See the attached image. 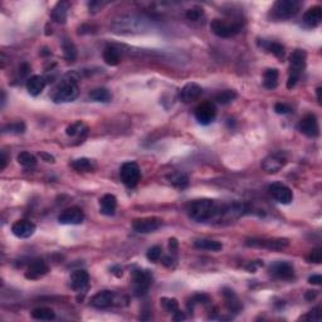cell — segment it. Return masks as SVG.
Masks as SVG:
<instances>
[{"label": "cell", "instance_id": "obj_1", "mask_svg": "<svg viewBox=\"0 0 322 322\" xmlns=\"http://www.w3.org/2000/svg\"><path fill=\"white\" fill-rule=\"evenodd\" d=\"M226 205L219 204L211 199H198L188 205V215L196 223H207L224 219Z\"/></svg>", "mask_w": 322, "mask_h": 322}, {"label": "cell", "instance_id": "obj_2", "mask_svg": "<svg viewBox=\"0 0 322 322\" xmlns=\"http://www.w3.org/2000/svg\"><path fill=\"white\" fill-rule=\"evenodd\" d=\"M80 88L75 80H63L53 88L50 98L56 103H65L75 101L78 97Z\"/></svg>", "mask_w": 322, "mask_h": 322}, {"label": "cell", "instance_id": "obj_3", "mask_svg": "<svg viewBox=\"0 0 322 322\" xmlns=\"http://www.w3.org/2000/svg\"><path fill=\"white\" fill-rule=\"evenodd\" d=\"M306 59L307 54L302 49L293 50V53L291 54V58H290V77H288L287 80L288 90H291L297 84L301 75L304 73L305 68H306Z\"/></svg>", "mask_w": 322, "mask_h": 322}, {"label": "cell", "instance_id": "obj_4", "mask_svg": "<svg viewBox=\"0 0 322 322\" xmlns=\"http://www.w3.org/2000/svg\"><path fill=\"white\" fill-rule=\"evenodd\" d=\"M301 9V3L296 0H278L273 4L271 9V16L277 20L291 19L297 16Z\"/></svg>", "mask_w": 322, "mask_h": 322}, {"label": "cell", "instance_id": "obj_5", "mask_svg": "<svg viewBox=\"0 0 322 322\" xmlns=\"http://www.w3.org/2000/svg\"><path fill=\"white\" fill-rule=\"evenodd\" d=\"M210 29L214 34L220 38H232L242 31V24L238 22H226L224 19H213Z\"/></svg>", "mask_w": 322, "mask_h": 322}, {"label": "cell", "instance_id": "obj_6", "mask_svg": "<svg viewBox=\"0 0 322 322\" xmlns=\"http://www.w3.org/2000/svg\"><path fill=\"white\" fill-rule=\"evenodd\" d=\"M121 181L127 186V188H135L139 184L140 177H141V171L140 166L135 161H127L120 169Z\"/></svg>", "mask_w": 322, "mask_h": 322}, {"label": "cell", "instance_id": "obj_7", "mask_svg": "<svg viewBox=\"0 0 322 322\" xmlns=\"http://www.w3.org/2000/svg\"><path fill=\"white\" fill-rule=\"evenodd\" d=\"M131 281L135 286V293L137 296H143L151 286L152 274L146 270H135L131 274Z\"/></svg>", "mask_w": 322, "mask_h": 322}, {"label": "cell", "instance_id": "obj_8", "mask_svg": "<svg viewBox=\"0 0 322 322\" xmlns=\"http://www.w3.org/2000/svg\"><path fill=\"white\" fill-rule=\"evenodd\" d=\"M194 115H195L196 121H198L200 125H203V126L210 125L211 122H214L215 117H217V107H215V103L211 102V101H207V102L200 103L195 109Z\"/></svg>", "mask_w": 322, "mask_h": 322}, {"label": "cell", "instance_id": "obj_9", "mask_svg": "<svg viewBox=\"0 0 322 322\" xmlns=\"http://www.w3.org/2000/svg\"><path fill=\"white\" fill-rule=\"evenodd\" d=\"M144 20L140 18H136L133 16H122L118 20L113 23V28L117 33H133L135 31L139 32L140 28H143Z\"/></svg>", "mask_w": 322, "mask_h": 322}, {"label": "cell", "instance_id": "obj_10", "mask_svg": "<svg viewBox=\"0 0 322 322\" xmlns=\"http://www.w3.org/2000/svg\"><path fill=\"white\" fill-rule=\"evenodd\" d=\"M161 225H162V220L160 218L150 217L136 219L133 222L132 228L139 234H149V233H154L160 229Z\"/></svg>", "mask_w": 322, "mask_h": 322}, {"label": "cell", "instance_id": "obj_11", "mask_svg": "<svg viewBox=\"0 0 322 322\" xmlns=\"http://www.w3.org/2000/svg\"><path fill=\"white\" fill-rule=\"evenodd\" d=\"M247 245L257 248H267L270 251H282L288 247V239L273 238V239H248Z\"/></svg>", "mask_w": 322, "mask_h": 322}, {"label": "cell", "instance_id": "obj_12", "mask_svg": "<svg viewBox=\"0 0 322 322\" xmlns=\"http://www.w3.org/2000/svg\"><path fill=\"white\" fill-rule=\"evenodd\" d=\"M83 220L84 213L78 207L68 208L58 215V222L64 225H78V224L83 223Z\"/></svg>", "mask_w": 322, "mask_h": 322}, {"label": "cell", "instance_id": "obj_13", "mask_svg": "<svg viewBox=\"0 0 322 322\" xmlns=\"http://www.w3.org/2000/svg\"><path fill=\"white\" fill-rule=\"evenodd\" d=\"M286 164H287L286 156L282 155L281 152H276V154L268 155L262 161V169L267 174H276L279 170H282Z\"/></svg>", "mask_w": 322, "mask_h": 322}, {"label": "cell", "instance_id": "obj_14", "mask_svg": "<svg viewBox=\"0 0 322 322\" xmlns=\"http://www.w3.org/2000/svg\"><path fill=\"white\" fill-rule=\"evenodd\" d=\"M298 131H300L301 133L306 135L307 137L319 136L320 127L316 116L312 115V113H308V115L301 118L300 124H298Z\"/></svg>", "mask_w": 322, "mask_h": 322}, {"label": "cell", "instance_id": "obj_15", "mask_svg": "<svg viewBox=\"0 0 322 322\" xmlns=\"http://www.w3.org/2000/svg\"><path fill=\"white\" fill-rule=\"evenodd\" d=\"M270 193L272 198L281 204H290L293 200V193L287 185L282 183H273L270 186Z\"/></svg>", "mask_w": 322, "mask_h": 322}, {"label": "cell", "instance_id": "obj_16", "mask_svg": "<svg viewBox=\"0 0 322 322\" xmlns=\"http://www.w3.org/2000/svg\"><path fill=\"white\" fill-rule=\"evenodd\" d=\"M35 224L31 220L22 219V220H16V223L12 225V232L13 234L16 237V238L20 239H27L31 238L33 234L35 233Z\"/></svg>", "mask_w": 322, "mask_h": 322}, {"label": "cell", "instance_id": "obj_17", "mask_svg": "<svg viewBox=\"0 0 322 322\" xmlns=\"http://www.w3.org/2000/svg\"><path fill=\"white\" fill-rule=\"evenodd\" d=\"M49 272V267L44 262L43 259H35L31 262V264L27 268L25 272V278L31 281H37L44 277L47 273Z\"/></svg>", "mask_w": 322, "mask_h": 322}, {"label": "cell", "instance_id": "obj_18", "mask_svg": "<svg viewBox=\"0 0 322 322\" xmlns=\"http://www.w3.org/2000/svg\"><path fill=\"white\" fill-rule=\"evenodd\" d=\"M116 300V294L115 292L109 291V290H105V291H99L97 292L95 296L91 300V305L96 308L99 310H103V308H109L112 305L115 304Z\"/></svg>", "mask_w": 322, "mask_h": 322}, {"label": "cell", "instance_id": "obj_19", "mask_svg": "<svg viewBox=\"0 0 322 322\" xmlns=\"http://www.w3.org/2000/svg\"><path fill=\"white\" fill-rule=\"evenodd\" d=\"M201 93H203V88H201L198 83L190 82V83H186L185 86L181 88L179 97L183 102L192 103L201 96Z\"/></svg>", "mask_w": 322, "mask_h": 322}, {"label": "cell", "instance_id": "obj_20", "mask_svg": "<svg viewBox=\"0 0 322 322\" xmlns=\"http://www.w3.org/2000/svg\"><path fill=\"white\" fill-rule=\"evenodd\" d=\"M271 273L278 279H291L294 276V270L288 262H277L271 267Z\"/></svg>", "mask_w": 322, "mask_h": 322}, {"label": "cell", "instance_id": "obj_21", "mask_svg": "<svg viewBox=\"0 0 322 322\" xmlns=\"http://www.w3.org/2000/svg\"><path fill=\"white\" fill-rule=\"evenodd\" d=\"M304 24L308 28H316L322 20V8L320 5L311 6L304 14Z\"/></svg>", "mask_w": 322, "mask_h": 322}, {"label": "cell", "instance_id": "obj_22", "mask_svg": "<svg viewBox=\"0 0 322 322\" xmlns=\"http://www.w3.org/2000/svg\"><path fill=\"white\" fill-rule=\"evenodd\" d=\"M46 86H47V80L43 77V76L39 75L32 76V77L28 78V80H27V90H28L29 95L33 97L39 96L40 93L44 91Z\"/></svg>", "mask_w": 322, "mask_h": 322}, {"label": "cell", "instance_id": "obj_23", "mask_svg": "<svg viewBox=\"0 0 322 322\" xmlns=\"http://www.w3.org/2000/svg\"><path fill=\"white\" fill-rule=\"evenodd\" d=\"M90 283V274L84 270H77L71 274V287L75 291H83Z\"/></svg>", "mask_w": 322, "mask_h": 322}, {"label": "cell", "instance_id": "obj_24", "mask_svg": "<svg viewBox=\"0 0 322 322\" xmlns=\"http://www.w3.org/2000/svg\"><path fill=\"white\" fill-rule=\"evenodd\" d=\"M116 209H117V199L112 194H106L99 200V211L103 215L112 217L115 215Z\"/></svg>", "mask_w": 322, "mask_h": 322}, {"label": "cell", "instance_id": "obj_25", "mask_svg": "<svg viewBox=\"0 0 322 322\" xmlns=\"http://www.w3.org/2000/svg\"><path fill=\"white\" fill-rule=\"evenodd\" d=\"M222 296L224 297L225 306L228 307V310L233 311V312H238V311L242 310L241 301L237 297V294L234 293L233 290H230V288H223V290H222Z\"/></svg>", "mask_w": 322, "mask_h": 322}, {"label": "cell", "instance_id": "obj_26", "mask_svg": "<svg viewBox=\"0 0 322 322\" xmlns=\"http://www.w3.org/2000/svg\"><path fill=\"white\" fill-rule=\"evenodd\" d=\"M68 8L69 4L67 1H58V3L54 5L52 10V16L53 22L58 23V24H63L67 20V16H68Z\"/></svg>", "mask_w": 322, "mask_h": 322}, {"label": "cell", "instance_id": "obj_27", "mask_svg": "<svg viewBox=\"0 0 322 322\" xmlns=\"http://www.w3.org/2000/svg\"><path fill=\"white\" fill-rule=\"evenodd\" d=\"M71 166L75 169L78 173H93L96 170V164L95 161L90 160L87 158H80L77 160L72 161Z\"/></svg>", "mask_w": 322, "mask_h": 322}, {"label": "cell", "instance_id": "obj_28", "mask_svg": "<svg viewBox=\"0 0 322 322\" xmlns=\"http://www.w3.org/2000/svg\"><path fill=\"white\" fill-rule=\"evenodd\" d=\"M194 247L201 249V251H209V252H219L222 251V243L217 241H213V239H196L194 242Z\"/></svg>", "mask_w": 322, "mask_h": 322}, {"label": "cell", "instance_id": "obj_29", "mask_svg": "<svg viewBox=\"0 0 322 322\" xmlns=\"http://www.w3.org/2000/svg\"><path fill=\"white\" fill-rule=\"evenodd\" d=\"M167 180L171 185H174L177 189H185L189 186V177L183 173H177V171L171 173L170 175H167Z\"/></svg>", "mask_w": 322, "mask_h": 322}, {"label": "cell", "instance_id": "obj_30", "mask_svg": "<svg viewBox=\"0 0 322 322\" xmlns=\"http://www.w3.org/2000/svg\"><path fill=\"white\" fill-rule=\"evenodd\" d=\"M103 61L109 65H117L121 62V56L118 49L113 46H107L103 50Z\"/></svg>", "mask_w": 322, "mask_h": 322}, {"label": "cell", "instance_id": "obj_31", "mask_svg": "<svg viewBox=\"0 0 322 322\" xmlns=\"http://www.w3.org/2000/svg\"><path fill=\"white\" fill-rule=\"evenodd\" d=\"M278 77H279L278 69H276V68L267 69L263 75L264 87L268 88V90H273V88H276L277 84H278Z\"/></svg>", "mask_w": 322, "mask_h": 322}, {"label": "cell", "instance_id": "obj_32", "mask_svg": "<svg viewBox=\"0 0 322 322\" xmlns=\"http://www.w3.org/2000/svg\"><path fill=\"white\" fill-rule=\"evenodd\" d=\"M32 317L38 321H50V320L56 319V313L52 308H48V307H38L33 310Z\"/></svg>", "mask_w": 322, "mask_h": 322}, {"label": "cell", "instance_id": "obj_33", "mask_svg": "<svg viewBox=\"0 0 322 322\" xmlns=\"http://www.w3.org/2000/svg\"><path fill=\"white\" fill-rule=\"evenodd\" d=\"M88 131L86 125L83 122H80V121H77L75 124L69 125L67 127V130H65V133L68 135L69 137H82L84 136Z\"/></svg>", "mask_w": 322, "mask_h": 322}, {"label": "cell", "instance_id": "obj_34", "mask_svg": "<svg viewBox=\"0 0 322 322\" xmlns=\"http://www.w3.org/2000/svg\"><path fill=\"white\" fill-rule=\"evenodd\" d=\"M90 98L95 102H109L111 101V92L107 88H95L90 92Z\"/></svg>", "mask_w": 322, "mask_h": 322}, {"label": "cell", "instance_id": "obj_35", "mask_svg": "<svg viewBox=\"0 0 322 322\" xmlns=\"http://www.w3.org/2000/svg\"><path fill=\"white\" fill-rule=\"evenodd\" d=\"M18 160L19 165H22L23 167H27V169H32V167H34L37 165V158H35L33 154L28 151H23L20 152L16 158Z\"/></svg>", "mask_w": 322, "mask_h": 322}, {"label": "cell", "instance_id": "obj_36", "mask_svg": "<svg viewBox=\"0 0 322 322\" xmlns=\"http://www.w3.org/2000/svg\"><path fill=\"white\" fill-rule=\"evenodd\" d=\"M260 46L263 47L267 52L272 53V54H274L278 58H282V57L285 56V47L282 46L281 43H278V42H262Z\"/></svg>", "mask_w": 322, "mask_h": 322}, {"label": "cell", "instance_id": "obj_37", "mask_svg": "<svg viewBox=\"0 0 322 322\" xmlns=\"http://www.w3.org/2000/svg\"><path fill=\"white\" fill-rule=\"evenodd\" d=\"M63 53H64V58L68 62H75L76 58H77V48L68 39H64V42H63Z\"/></svg>", "mask_w": 322, "mask_h": 322}, {"label": "cell", "instance_id": "obj_38", "mask_svg": "<svg viewBox=\"0 0 322 322\" xmlns=\"http://www.w3.org/2000/svg\"><path fill=\"white\" fill-rule=\"evenodd\" d=\"M237 96H238V95H237L236 91L225 90L218 93L217 96H215V101H217L218 103H220V105H228V103L233 102V101L237 98Z\"/></svg>", "mask_w": 322, "mask_h": 322}, {"label": "cell", "instance_id": "obj_39", "mask_svg": "<svg viewBox=\"0 0 322 322\" xmlns=\"http://www.w3.org/2000/svg\"><path fill=\"white\" fill-rule=\"evenodd\" d=\"M160 304L161 306H162V308L169 313H173L174 315L177 311H179V304H177V301L175 300V298H161Z\"/></svg>", "mask_w": 322, "mask_h": 322}, {"label": "cell", "instance_id": "obj_40", "mask_svg": "<svg viewBox=\"0 0 322 322\" xmlns=\"http://www.w3.org/2000/svg\"><path fill=\"white\" fill-rule=\"evenodd\" d=\"M3 131L5 133H23L25 131V125L22 121H18V122H13V124H8L6 126H4Z\"/></svg>", "mask_w": 322, "mask_h": 322}, {"label": "cell", "instance_id": "obj_41", "mask_svg": "<svg viewBox=\"0 0 322 322\" xmlns=\"http://www.w3.org/2000/svg\"><path fill=\"white\" fill-rule=\"evenodd\" d=\"M203 16H204V9L200 6H194L186 12V18L189 19L190 22H198Z\"/></svg>", "mask_w": 322, "mask_h": 322}, {"label": "cell", "instance_id": "obj_42", "mask_svg": "<svg viewBox=\"0 0 322 322\" xmlns=\"http://www.w3.org/2000/svg\"><path fill=\"white\" fill-rule=\"evenodd\" d=\"M161 254H162V249H161L160 245H154V247H151L149 251H147L146 257H147V259L155 263V262H158L161 258Z\"/></svg>", "mask_w": 322, "mask_h": 322}, {"label": "cell", "instance_id": "obj_43", "mask_svg": "<svg viewBox=\"0 0 322 322\" xmlns=\"http://www.w3.org/2000/svg\"><path fill=\"white\" fill-rule=\"evenodd\" d=\"M307 260L310 262V263H316L320 264L322 262V251L321 248H316V249H313L311 251L310 256L307 257Z\"/></svg>", "mask_w": 322, "mask_h": 322}, {"label": "cell", "instance_id": "obj_44", "mask_svg": "<svg viewBox=\"0 0 322 322\" xmlns=\"http://www.w3.org/2000/svg\"><path fill=\"white\" fill-rule=\"evenodd\" d=\"M304 320H308V321H321V308L316 307L312 311L307 313L306 316L302 317Z\"/></svg>", "mask_w": 322, "mask_h": 322}, {"label": "cell", "instance_id": "obj_45", "mask_svg": "<svg viewBox=\"0 0 322 322\" xmlns=\"http://www.w3.org/2000/svg\"><path fill=\"white\" fill-rule=\"evenodd\" d=\"M274 111L278 113V115H287V113H291V107L286 103H276L274 105Z\"/></svg>", "mask_w": 322, "mask_h": 322}, {"label": "cell", "instance_id": "obj_46", "mask_svg": "<svg viewBox=\"0 0 322 322\" xmlns=\"http://www.w3.org/2000/svg\"><path fill=\"white\" fill-rule=\"evenodd\" d=\"M260 266H263V263H262L260 260H256V262H251V263L248 264L247 270L249 271V272L254 273V272H256V271H257L258 267H260Z\"/></svg>", "mask_w": 322, "mask_h": 322}, {"label": "cell", "instance_id": "obj_47", "mask_svg": "<svg viewBox=\"0 0 322 322\" xmlns=\"http://www.w3.org/2000/svg\"><path fill=\"white\" fill-rule=\"evenodd\" d=\"M308 283H311V285H321L322 283V277L320 276V274H313V276H311L310 278H308Z\"/></svg>", "mask_w": 322, "mask_h": 322}, {"label": "cell", "instance_id": "obj_48", "mask_svg": "<svg viewBox=\"0 0 322 322\" xmlns=\"http://www.w3.org/2000/svg\"><path fill=\"white\" fill-rule=\"evenodd\" d=\"M40 158L43 159L46 162H54V158H53L52 155H49V154H47V152H40Z\"/></svg>", "mask_w": 322, "mask_h": 322}, {"label": "cell", "instance_id": "obj_49", "mask_svg": "<svg viewBox=\"0 0 322 322\" xmlns=\"http://www.w3.org/2000/svg\"><path fill=\"white\" fill-rule=\"evenodd\" d=\"M186 317H185V315H184L183 312H181V311H177V312L174 313L173 315V320L174 321H181V320H185Z\"/></svg>", "mask_w": 322, "mask_h": 322}, {"label": "cell", "instance_id": "obj_50", "mask_svg": "<svg viewBox=\"0 0 322 322\" xmlns=\"http://www.w3.org/2000/svg\"><path fill=\"white\" fill-rule=\"evenodd\" d=\"M169 248H170L171 252H175L177 249V241L175 238H171L169 241Z\"/></svg>", "mask_w": 322, "mask_h": 322}, {"label": "cell", "instance_id": "obj_51", "mask_svg": "<svg viewBox=\"0 0 322 322\" xmlns=\"http://www.w3.org/2000/svg\"><path fill=\"white\" fill-rule=\"evenodd\" d=\"M6 162H8V161H6L5 152L1 151V165H0V169H1V170H4L6 167Z\"/></svg>", "mask_w": 322, "mask_h": 322}, {"label": "cell", "instance_id": "obj_52", "mask_svg": "<svg viewBox=\"0 0 322 322\" xmlns=\"http://www.w3.org/2000/svg\"><path fill=\"white\" fill-rule=\"evenodd\" d=\"M317 296V291H307L306 298L307 300H313Z\"/></svg>", "mask_w": 322, "mask_h": 322}, {"label": "cell", "instance_id": "obj_53", "mask_svg": "<svg viewBox=\"0 0 322 322\" xmlns=\"http://www.w3.org/2000/svg\"><path fill=\"white\" fill-rule=\"evenodd\" d=\"M316 91H317V98H319V102L321 103V87H319Z\"/></svg>", "mask_w": 322, "mask_h": 322}]
</instances>
